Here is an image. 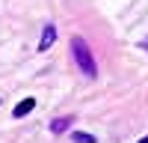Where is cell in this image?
<instances>
[{
  "label": "cell",
  "mask_w": 148,
  "mask_h": 143,
  "mask_svg": "<svg viewBox=\"0 0 148 143\" xmlns=\"http://www.w3.org/2000/svg\"><path fill=\"white\" fill-rule=\"evenodd\" d=\"M71 54H74V63L80 66V72H83L86 78H95V75H98L95 60H92V51H89V45H86L80 36H74V39H71Z\"/></svg>",
  "instance_id": "1"
},
{
  "label": "cell",
  "mask_w": 148,
  "mask_h": 143,
  "mask_svg": "<svg viewBox=\"0 0 148 143\" xmlns=\"http://www.w3.org/2000/svg\"><path fill=\"white\" fill-rule=\"evenodd\" d=\"M53 39H56V27H53V24H45L42 39H39V51H47V48L53 45Z\"/></svg>",
  "instance_id": "2"
},
{
  "label": "cell",
  "mask_w": 148,
  "mask_h": 143,
  "mask_svg": "<svg viewBox=\"0 0 148 143\" xmlns=\"http://www.w3.org/2000/svg\"><path fill=\"white\" fill-rule=\"evenodd\" d=\"M71 119H74V116H59V119H53V122H51V131H53V134L65 131V128L71 125Z\"/></svg>",
  "instance_id": "4"
},
{
  "label": "cell",
  "mask_w": 148,
  "mask_h": 143,
  "mask_svg": "<svg viewBox=\"0 0 148 143\" xmlns=\"http://www.w3.org/2000/svg\"><path fill=\"white\" fill-rule=\"evenodd\" d=\"M139 48H145V51H148V36H145V39L139 42Z\"/></svg>",
  "instance_id": "6"
},
{
  "label": "cell",
  "mask_w": 148,
  "mask_h": 143,
  "mask_svg": "<svg viewBox=\"0 0 148 143\" xmlns=\"http://www.w3.org/2000/svg\"><path fill=\"white\" fill-rule=\"evenodd\" d=\"M33 107H36V99H24L18 107H15V119H21V116H27L30 110H33Z\"/></svg>",
  "instance_id": "3"
},
{
  "label": "cell",
  "mask_w": 148,
  "mask_h": 143,
  "mask_svg": "<svg viewBox=\"0 0 148 143\" xmlns=\"http://www.w3.org/2000/svg\"><path fill=\"white\" fill-rule=\"evenodd\" d=\"M139 143H148V137H142V140H139Z\"/></svg>",
  "instance_id": "7"
},
{
  "label": "cell",
  "mask_w": 148,
  "mask_h": 143,
  "mask_svg": "<svg viewBox=\"0 0 148 143\" xmlns=\"http://www.w3.org/2000/svg\"><path fill=\"white\" fill-rule=\"evenodd\" d=\"M71 140H74V143H95V137H92V134H83V131H74Z\"/></svg>",
  "instance_id": "5"
}]
</instances>
